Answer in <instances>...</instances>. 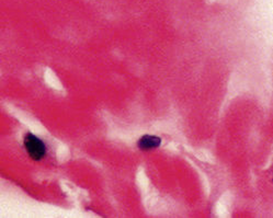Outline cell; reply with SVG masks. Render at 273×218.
<instances>
[{
  "mask_svg": "<svg viewBox=\"0 0 273 218\" xmlns=\"http://www.w3.org/2000/svg\"><path fill=\"white\" fill-rule=\"evenodd\" d=\"M161 145V139L157 136L144 135L140 138L138 146L141 150H149L159 147Z\"/></svg>",
  "mask_w": 273,
  "mask_h": 218,
  "instance_id": "7a4b0ae2",
  "label": "cell"
},
{
  "mask_svg": "<svg viewBox=\"0 0 273 218\" xmlns=\"http://www.w3.org/2000/svg\"><path fill=\"white\" fill-rule=\"evenodd\" d=\"M23 144H24V148L28 154L33 160L39 161L45 156V153H46L45 144L43 143L38 136L33 135L32 133H28V134L24 136Z\"/></svg>",
  "mask_w": 273,
  "mask_h": 218,
  "instance_id": "6da1fadb",
  "label": "cell"
}]
</instances>
